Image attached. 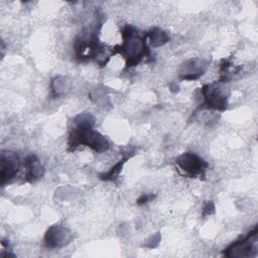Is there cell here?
<instances>
[{"instance_id":"cell-9","label":"cell","mask_w":258,"mask_h":258,"mask_svg":"<svg viewBox=\"0 0 258 258\" xmlns=\"http://www.w3.org/2000/svg\"><path fill=\"white\" fill-rule=\"evenodd\" d=\"M24 167L26 170L25 179L27 181H34L44 174V167L39 162L35 155H28L24 159Z\"/></svg>"},{"instance_id":"cell-2","label":"cell","mask_w":258,"mask_h":258,"mask_svg":"<svg viewBox=\"0 0 258 258\" xmlns=\"http://www.w3.org/2000/svg\"><path fill=\"white\" fill-rule=\"evenodd\" d=\"M80 145L88 146L97 152L106 151L110 146L108 140L93 127H76L69 137L70 150Z\"/></svg>"},{"instance_id":"cell-10","label":"cell","mask_w":258,"mask_h":258,"mask_svg":"<svg viewBox=\"0 0 258 258\" xmlns=\"http://www.w3.org/2000/svg\"><path fill=\"white\" fill-rule=\"evenodd\" d=\"M147 37L149 38V41H150L151 45L154 46V47L161 46V45L165 44L169 40V37L166 34V32H164L163 30H161L159 28L151 29L147 33Z\"/></svg>"},{"instance_id":"cell-15","label":"cell","mask_w":258,"mask_h":258,"mask_svg":"<svg viewBox=\"0 0 258 258\" xmlns=\"http://www.w3.org/2000/svg\"><path fill=\"white\" fill-rule=\"evenodd\" d=\"M214 213H215V206H214L213 202L210 201L203 208V216L204 217L205 216H209V215H212Z\"/></svg>"},{"instance_id":"cell-6","label":"cell","mask_w":258,"mask_h":258,"mask_svg":"<svg viewBox=\"0 0 258 258\" xmlns=\"http://www.w3.org/2000/svg\"><path fill=\"white\" fill-rule=\"evenodd\" d=\"M72 240L71 231L59 225L49 227L44 235V244L47 248L55 249L68 245Z\"/></svg>"},{"instance_id":"cell-4","label":"cell","mask_w":258,"mask_h":258,"mask_svg":"<svg viewBox=\"0 0 258 258\" xmlns=\"http://www.w3.org/2000/svg\"><path fill=\"white\" fill-rule=\"evenodd\" d=\"M177 166L190 177L205 176L208 163L196 153L184 152L175 160Z\"/></svg>"},{"instance_id":"cell-13","label":"cell","mask_w":258,"mask_h":258,"mask_svg":"<svg viewBox=\"0 0 258 258\" xmlns=\"http://www.w3.org/2000/svg\"><path fill=\"white\" fill-rule=\"evenodd\" d=\"M75 124L77 127H94L95 118L90 113H83L75 118Z\"/></svg>"},{"instance_id":"cell-16","label":"cell","mask_w":258,"mask_h":258,"mask_svg":"<svg viewBox=\"0 0 258 258\" xmlns=\"http://www.w3.org/2000/svg\"><path fill=\"white\" fill-rule=\"evenodd\" d=\"M159 241H160V235H159V233H157V234L153 235V236L150 238V240L148 241V243L146 244V246L149 247V248H154V247H156V246L158 245Z\"/></svg>"},{"instance_id":"cell-11","label":"cell","mask_w":258,"mask_h":258,"mask_svg":"<svg viewBox=\"0 0 258 258\" xmlns=\"http://www.w3.org/2000/svg\"><path fill=\"white\" fill-rule=\"evenodd\" d=\"M127 159H128V157L119 160L109 171L100 174V178H101L102 180H107V181H109V180H115V179L118 177L119 173L121 172L122 167H123V165H124V163L126 162Z\"/></svg>"},{"instance_id":"cell-14","label":"cell","mask_w":258,"mask_h":258,"mask_svg":"<svg viewBox=\"0 0 258 258\" xmlns=\"http://www.w3.org/2000/svg\"><path fill=\"white\" fill-rule=\"evenodd\" d=\"M153 198H154V196L153 195H149V194H143V195H141L138 199H137V201H136V203H137V205H139V206H142V205H145V204H147L148 202H150L151 200H153Z\"/></svg>"},{"instance_id":"cell-8","label":"cell","mask_w":258,"mask_h":258,"mask_svg":"<svg viewBox=\"0 0 258 258\" xmlns=\"http://www.w3.org/2000/svg\"><path fill=\"white\" fill-rule=\"evenodd\" d=\"M208 68V62L200 58H191L182 63L179 70L181 80L194 81L204 75Z\"/></svg>"},{"instance_id":"cell-3","label":"cell","mask_w":258,"mask_h":258,"mask_svg":"<svg viewBox=\"0 0 258 258\" xmlns=\"http://www.w3.org/2000/svg\"><path fill=\"white\" fill-rule=\"evenodd\" d=\"M257 228L251 231L244 239L237 241L229 246L224 255L229 258L253 257L257 255Z\"/></svg>"},{"instance_id":"cell-5","label":"cell","mask_w":258,"mask_h":258,"mask_svg":"<svg viewBox=\"0 0 258 258\" xmlns=\"http://www.w3.org/2000/svg\"><path fill=\"white\" fill-rule=\"evenodd\" d=\"M20 167L18 155L13 151H2L0 157V177L1 184L4 185L16 176Z\"/></svg>"},{"instance_id":"cell-12","label":"cell","mask_w":258,"mask_h":258,"mask_svg":"<svg viewBox=\"0 0 258 258\" xmlns=\"http://www.w3.org/2000/svg\"><path fill=\"white\" fill-rule=\"evenodd\" d=\"M69 88L68 81L63 77H56L52 80L51 91L54 97H59L66 93V90Z\"/></svg>"},{"instance_id":"cell-1","label":"cell","mask_w":258,"mask_h":258,"mask_svg":"<svg viewBox=\"0 0 258 258\" xmlns=\"http://www.w3.org/2000/svg\"><path fill=\"white\" fill-rule=\"evenodd\" d=\"M123 44L117 49L126 58L127 68L137 66L149 51L146 46V36L141 37L137 30L131 26H126L122 32Z\"/></svg>"},{"instance_id":"cell-7","label":"cell","mask_w":258,"mask_h":258,"mask_svg":"<svg viewBox=\"0 0 258 258\" xmlns=\"http://www.w3.org/2000/svg\"><path fill=\"white\" fill-rule=\"evenodd\" d=\"M204 96V107L207 109H214L224 111L228 106V100L225 94L215 85H206L202 89Z\"/></svg>"}]
</instances>
